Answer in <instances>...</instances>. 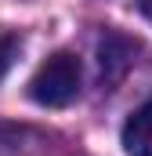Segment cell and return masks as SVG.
Wrapping results in <instances>:
<instances>
[{
	"label": "cell",
	"mask_w": 152,
	"mask_h": 156,
	"mask_svg": "<svg viewBox=\"0 0 152 156\" xmlns=\"http://www.w3.org/2000/svg\"><path fill=\"white\" fill-rule=\"evenodd\" d=\"M15 58H18V37L15 33H0V80L15 66Z\"/></svg>",
	"instance_id": "4"
},
{
	"label": "cell",
	"mask_w": 152,
	"mask_h": 156,
	"mask_svg": "<svg viewBox=\"0 0 152 156\" xmlns=\"http://www.w3.org/2000/svg\"><path fill=\"white\" fill-rule=\"evenodd\" d=\"M80 94V58L69 51L51 55L29 80V98L47 109H62Z\"/></svg>",
	"instance_id": "1"
},
{
	"label": "cell",
	"mask_w": 152,
	"mask_h": 156,
	"mask_svg": "<svg viewBox=\"0 0 152 156\" xmlns=\"http://www.w3.org/2000/svg\"><path fill=\"white\" fill-rule=\"evenodd\" d=\"M123 149H127V156H152V94L127 116Z\"/></svg>",
	"instance_id": "2"
},
{
	"label": "cell",
	"mask_w": 152,
	"mask_h": 156,
	"mask_svg": "<svg viewBox=\"0 0 152 156\" xmlns=\"http://www.w3.org/2000/svg\"><path fill=\"white\" fill-rule=\"evenodd\" d=\"M127 66H130V62L116 55V37H105L102 40V80H105V83H116Z\"/></svg>",
	"instance_id": "3"
},
{
	"label": "cell",
	"mask_w": 152,
	"mask_h": 156,
	"mask_svg": "<svg viewBox=\"0 0 152 156\" xmlns=\"http://www.w3.org/2000/svg\"><path fill=\"white\" fill-rule=\"evenodd\" d=\"M141 11L149 15V22H152V0H141Z\"/></svg>",
	"instance_id": "5"
}]
</instances>
